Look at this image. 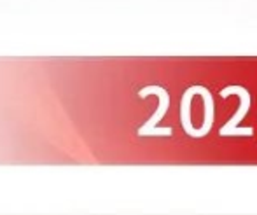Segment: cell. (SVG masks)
I'll use <instances>...</instances> for the list:
<instances>
[{"label": "cell", "instance_id": "6da1fadb", "mask_svg": "<svg viewBox=\"0 0 257 215\" xmlns=\"http://www.w3.org/2000/svg\"><path fill=\"white\" fill-rule=\"evenodd\" d=\"M236 91H238V94H240V112L241 114H245V111H247L248 107H250V96H248V93L243 89V87H240V86H236ZM240 121V116H236V118L233 119V121L229 123V125H226L227 128H222L220 130V135H234V130H236V123Z\"/></svg>", "mask_w": 257, "mask_h": 215}]
</instances>
